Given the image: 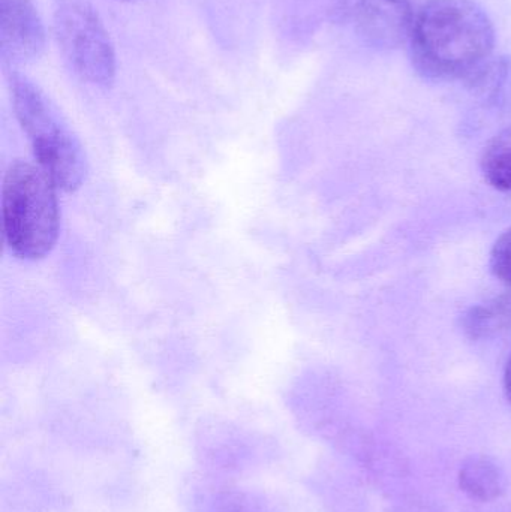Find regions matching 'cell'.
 Here are the masks:
<instances>
[{
  "mask_svg": "<svg viewBox=\"0 0 511 512\" xmlns=\"http://www.w3.org/2000/svg\"><path fill=\"white\" fill-rule=\"evenodd\" d=\"M411 60L429 80H471L495 48V29L474 0H426L410 38Z\"/></svg>",
  "mask_w": 511,
  "mask_h": 512,
  "instance_id": "obj_1",
  "label": "cell"
},
{
  "mask_svg": "<svg viewBox=\"0 0 511 512\" xmlns=\"http://www.w3.org/2000/svg\"><path fill=\"white\" fill-rule=\"evenodd\" d=\"M57 186L41 167L17 161L3 180L2 213L6 242L23 259H41L59 237Z\"/></svg>",
  "mask_w": 511,
  "mask_h": 512,
  "instance_id": "obj_2",
  "label": "cell"
},
{
  "mask_svg": "<svg viewBox=\"0 0 511 512\" xmlns=\"http://www.w3.org/2000/svg\"><path fill=\"white\" fill-rule=\"evenodd\" d=\"M15 116L32 144L39 167L57 189L74 192L86 177V156L56 105L29 78L9 75Z\"/></svg>",
  "mask_w": 511,
  "mask_h": 512,
  "instance_id": "obj_3",
  "label": "cell"
},
{
  "mask_svg": "<svg viewBox=\"0 0 511 512\" xmlns=\"http://www.w3.org/2000/svg\"><path fill=\"white\" fill-rule=\"evenodd\" d=\"M53 27L75 74L93 86L110 87L116 78V51L96 9L87 0H57Z\"/></svg>",
  "mask_w": 511,
  "mask_h": 512,
  "instance_id": "obj_4",
  "label": "cell"
},
{
  "mask_svg": "<svg viewBox=\"0 0 511 512\" xmlns=\"http://www.w3.org/2000/svg\"><path fill=\"white\" fill-rule=\"evenodd\" d=\"M338 8L366 44L395 50L410 42L420 6L417 0H338Z\"/></svg>",
  "mask_w": 511,
  "mask_h": 512,
  "instance_id": "obj_5",
  "label": "cell"
},
{
  "mask_svg": "<svg viewBox=\"0 0 511 512\" xmlns=\"http://www.w3.org/2000/svg\"><path fill=\"white\" fill-rule=\"evenodd\" d=\"M45 30L30 0H0V56L8 65H23L41 56Z\"/></svg>",
  "mask_w": 511,
  "mask_h": 512,
  "instance_id": "obj_6",
  "label": "cell"
},
{
  "mask_svg": "<svg viewBox=\"0 0 511 512\" xmlns=\"http://www.w3.org/2000/svg\"><path fill=\"white\" fill-rule=\"evenodd\" d=\"M191 512H279L275 499L258 490L201 487L191 496Z\"/></svg>",
  "mask_w": 511,
  "mask_h": 512,
  "instance_id": "obj_7",
  "label": "cell"
},
{
  "mask_svg": "<svg viewBox=\"0 0 511 512\" xmlns=\"http://www.w3.org/2000/svg\"><path fill=\"white\" fill-rule=\"evenodd\" d=\"M459 487L476 502H494L506 493L503 468L488 456H471L459 469Z\"/></svg>",
  "mask_w": 511,
  "mask_h": 512,
  "instance_id": "obj_8",
  "label": "cell"
},
{
  "mask_svg": "<svg viewBox=\"0 0 511 512\" xmlns=\"http://www.w3.org/2000/svg\"><path fill=\"white\" fill-rule=\"evenodd\" d=\"M464 327L473 339L511 336V291L473 307L465 316Z\"/></svg>",
  "mask_w": 511,
  "mask_h": 512,
  "instance_id": "obj_9",
  "label": "cell"
},
{
  "mask_svg": "<svg viewBox=\"0 0 511 512\" xmlns=\"http://www.w3.org/2000/svg\"><path fill=\"white\" fill-rule=\"evenodd\" d=\"M486 182L501 192H511V125L495 135L482 156Z\"/></svg>",
  "mask_w": 511,
  "mask_h": 512,
  "instance_id": "obj_10",
  "label": "cell"
},
{
  "mask_svg": "<svg viewBox=\"0 0 511 512\" xmlns=\"http://www.w3.org/2000/svg\"><path fill=\"white\" fill-rule=\"evenodd\" d=\"M491 270L498 279L511 285V228L501 234L492 248Z\"/></svg>",
  "mask_w": 511,
  "mask_h": 512,
  "instance_id": "obj_11",
  "label": "cell"
},
{
  "mask_svg": "<svg viewBox=\"0 0 511 512\" xmlns=\"http://www.w3.org/2000/svg\"><path fill=\"white\" fill-rule=\"evenodd\" d=\"M504 390H506L507 397L511 402V357L509 363H507L506 372H504Z\"/></svg>",
  "mask_w": 511,
  "mask_h": 512,
  "instance_id": "obj_12",
  "label": "cell"
},
{
  "mask_svg": "<svg viewBox=\"0 0 511 512\" xmlns=\"http://www.w3.org/2000/svg\"><path fill=\"white\" fill-rule=\"evenodd\" d=\"M119 2H134V0H119Z\"/></svg>",
  "mask_w": 511,
  "mask_h": 512,
  "instance_id": "obj_13",
  "label": "cell"
}]
</instances>
